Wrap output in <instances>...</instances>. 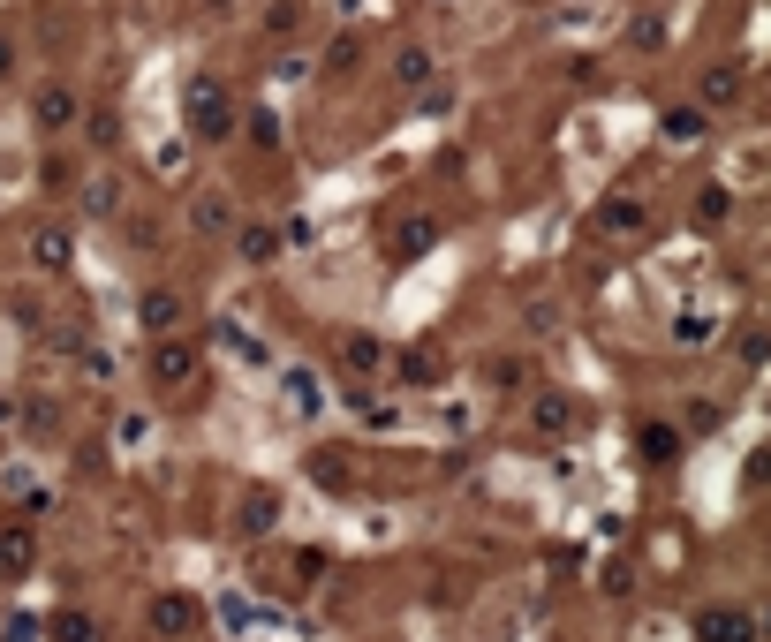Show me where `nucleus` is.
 I'll return each mask as SVG.
<instances>
[{"mask_svg":"<svg viewBox=\"0 0 771 642\" xmlns=\"http://www.w3.org/2000/svg\"><path fill=\"white\" fill-rule=\"evenodd\" d=\"M31 575V529H0V582Z\"/></svg>","mask_w":771,"mask_h":642,"instance_id":"nucleus-4","label":"nucleus"},{"mask_svg":"<svg viewBox=\"0 0 771 642\" xmlns=\"http://www.w3.org/2000/svg\"><path fill=\"white\" fill-rule=\"evenodd\" d=\"M696 635H756V612L711 605V612H696Z\"/></svg>","mask_w":771,"mask_h":642,"instance_id":"nucleus-6","label":"nucleus"},{"mask_svg":"<svg viewBox=\"0 0 771 642\" xmlns=\"http://www.w3.org/2000/svg\"><path fill=\"white\" fill-rule=\"evenodd\" d=\"M76 121V91L69 84H46L38 91V129H69Z\"/></svg>","mask_w":771,"mask_h":642,"instance_id":"nucleus-5","label":"nucleus"},{"mask_svg":"<svg viewBox=\"0 0 771 642\" xmlns=\"http://www.w3.org/2000/svg\"><path fill=\"white\" fill-rule=\"evenodd\" d=\"M273 250H280V235H273V227H250V235H242V257H257V265H265Z\"/></svg>","mask_w":771,"mask_h":642,"instance_id":"nucleus-9","label":"nucleus"},{"mask_svg":"<svg viewBox=\"0 0 771 642\" xmlns=\"http://www.w3.org/2000/svg\"><path fill=\"white\" fill-rule=\"evenodd\" d=\"M734 91H741L734 68H711V76H703V106H734Z\"/></svg>","mask_w":771,"mask_h":642,"instance_id":"nucleus-7","label":"nucleus"},{"mask_svg":"<svg viewBox=\"0 0 771 642\" xmlns=\"http://www.w3.org/2000/svg\"><path fill=\"white\" fill-rule=\"evenodd\" d=\"M189 371H197V348H189V340H159L152 348V378L159 386H182Z\"/></svg>","mask_w":771,"mask_h":642,"instance_id":"nucleus-2","label":"nucleus"},{"mask_svg":"<svg viewBox=\"0 0 771 642\" xmlns=\"http://www.w3.org/2000/svg\"><path fill=\"white\" fill-rule=\"evenodd\" d=\"M348 363H356V371H378V340H363V333H348Z\"/></svg>","mask_w":771,"mask_h":642,"instance_id":"nucleus-11","label":"nucleus"},{"mask_svg":"<svg viewBox=\"0 0 771 642\" xmlns=\"http://www.w3.org/2000/svg\"><path fill=\"white\" fill-rule=\"evenodd\" d=\"M144 620H152L159 635H189V627L205 620V612L189 605V597H152V612H144Z\"/></svg>","mask_w":771,"mask_h":642,"instance_id":"nucleus-3","label":"nucleus"},{"mask_svg":"<svg viewBox=\"0 0 771 642\" xmlns=\"http://www.w3.org/2000/svg\"><path fill=\"white\" fill-rule=\"evenodd\" d=\"M227 121H235V114H227V91L220 84L189 91V129H197V136H227Z\"/></svg>","mask_w":771,"mask_h":642,"instance_id":"nucleus-1","label":"nucleus"},{"mask_svg":"<svg viewBox=\"0 0 771 642\" xmlns=\"http://www.w3.org/2000/svg\"><path fill=\"white\" fill-rule=\"evenodd\" d=\"M174 318H182V303H174L167 288H159V295H144V325H174Z\"/></svg>","mask_w":771,"mask_h":642,"instance_id":"nucleus-8","label":"nucleus"},{"mask_svg":"<svg viewBox=\"0 0 771 642\" xmlns=\"http://www.w3.org/2000/svg\"><path fill=\"white\" fill-rule=\"evenodd\" d=\"M537 431H567V401H560V393H545V401H537Z\"/></svg>","mask_w":771,"mask_h":642,"instance_id":"nucleus-10","label":"nucleus"},{"mask_svg":"<svg viewBox=\"0 0 771 642\" xmlns=\"http://www.w3.org/2000/svg\"><path fill=\"white\" fill-rule=\"evenodd\" d=\"M0 76H8V38H0Z\"/></svg>","mask_w":771,"mask_h":642,"instance_id":"nucleus-13","label":"nucleus"},{"mask_svg":"<svg viewBox=\"0 0 771 642\" xmlns=\"http://www.w3.org/2000/svg\"><path fill=\"white\" fill-rule=\"evenodd\" d=\"M197 227H227V197H205V204H197Z\"/></svg>","mask_w":771,"mask_h":642,"instance_id":"nucleus-12","label":"nucleus"}]
</instances>
